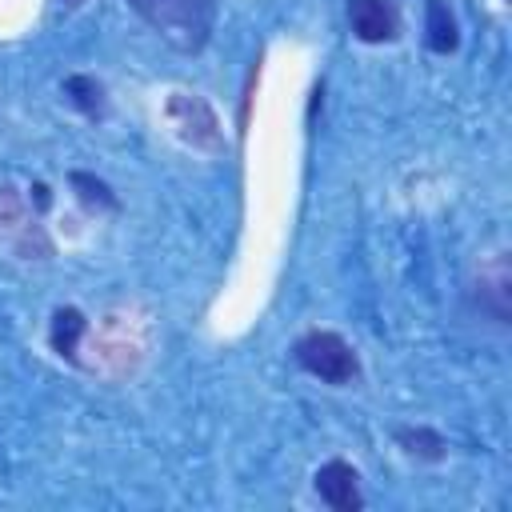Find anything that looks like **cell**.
Here are the masks:
<instances>
[{
    "mask_svg": "<svg viewBox=\"0 0 512 512\" xmlns=\"http://www.w3.org/2000/svg\"><path fill=\"white\" fill-rule=\"evenodd\" d=\"M296 360H300V368H308L324 384H352L360 376V360H356L352 344L344 336H336V332L300 336L296 340Z\"/></svg>",
    "mask_w": 512,
    "mask_h": 512,
    "instance_id": "7a4b0ae2",
    "label": "cell"
},
{
    "mask_svg": "<svg viewBox=\"0 0 512 512\" xmlns=\"http://www.w3.org/2000/svg\"><path fill=\"white\" fill-rule=\"evenodd\" d=\"M72 184L80 188V200H84V204L116 208V196L108 192V184H100V180H92V176H84V172H72Z\"/></svg>",
    "mask_w": 512,
    "mask_h": 512,
    "instance_id": "9c48e42d",
    "label": "cell"
},
{
    "mask_svg": "<svg viewBox=\"0 0 512 512\" xmlns=\"http://www.w3.org/2000/svg\"><path fill=\"white\" fill-rule=\"evenodd\" d=\"M348 24L364 44H384L396 40L400 12L392 0H348Z\"/></svg>",
    "mask_w": 512,
    "mask_h": 512,
    "instance_id": "3957f363",
    "label": "cell"
},
{
    "mask_svg": "<svg viewBox=\"0 0 512 512\" xmlns=\"http://www.w3.org/2000/svg\"><path fill=\"white\" fill-rule=\"evenodd\" d=\"M68 4H80V0H68Z\"/></svg>",
    "mask_w": 512,
    "mask_h": 512,
    "instance_id": "30bf717a",
    "label": "cell"
},
{
    "mask_svg": "<svg viewBox=\"0 0 512 512\" xmlns=\"http://www.w3.org/2000/svg\"><path fill=\"white\" fill-rule=\"evenodd\" d=\"M80 332H84V316L76 312V308H60L56 316H52V348L60 352V356H76V340H80Z\"/></svg>",
    "mask_w": 512,
    "mask_h": 512,
    "instance_id": "8992f818",
    "label": "cell"
},
{
    "mask_svg": "<svg viewBox=\"0 0 512 512\" xmlns=\"http://www.w3.org/2000/svg\"><path fill=\"white\" fill-rule=\"evenodd\" d=\"M356 468L344 464V460H328L320 472H316V492L324 504H332L336 512H356L360 508V484H356Z\"/></svg>",
    "mask_w": 512,
    "mask_h": 512,
    "instance_id": "277c9868",
    "label": "cell"
},
{
    "mask_svg": "<svg viewBox=\"0 0 512 512\" xmlns=\"http://www.w3.org/2000/svg\"><path fill=\"white\" fill-rule=\"evenodd\" d=\"M396 440H400L412 456H424V460H440L444 448H448L432 428H396Z\"/></svg>",
    "mask_w": 512,
    "mask_h": 512,
    "instance_id": "52a82bcc",
    "label": "cell"
},
{
    "mask_svg": "<svg viewBox=\"0 0 512 512\" xmlns=\"http://www.w3.org/2000/svg\"><path fill=\"white\" fill-rule=\"evenodd\" d=\"M64 92H68L88 116H100V112H104V92H100L96 80H88V76H68V80H64Z\"/></svg>",
    "mask_w": 512,
    "mask_h": 512,
    "instance_id": "ba28073f",
    "label": "cell"
},
{
    "mask_svg": "<svg viewBox=\"0 0 512 512\" xmlns=\"http://www.w3.org/2000/svg\"><path fill=\"white\" fill-rule=\"evenodd\" d=\"M172 48L196 52L212 32V0H128Z\"/></svg>",
    "mask_w": 512,
    "mask_h": 512,
    "instance_id": "6da1fadb",
    "label": "cell"
},
{
    "mask_svg": "<svg viewBox=\"0 0 512 512\" xmlns=\"http://www.w3.org/2000/svg\"><path fill=\"white\" fill-rule=\"evenodd\" d=\"M424 36H428V48L432 52H452L460 44L456 16H452L448 0H428L424 4Z\"/></svg>",
    "mask_w": 512,
    "mask_h": 512,
    "instance_id": "5b68a950",
    "label": "cell"
}]
</instances>
